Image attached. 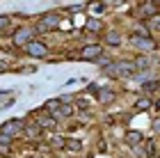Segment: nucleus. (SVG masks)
<instances>
[{
    "mask_svg": "<svg viewBox=\"0 0 160 158\" xmlns=\"http://www.w3.org/2000/svg\"><path fill=\"white\" fill-rule=\"evenodd\" d=\"M105 74L117 76V78H130V76H135V74H137V67H135V62L119 60V62H112L110 67L105 69Z\"/></svg>",
    "mask_w": 160,
    "mask_h": 158,
    "instance_id": "f257e3e1",
    "label": "nucleus"
},
{
    "mask_svg": "<svg viewBox=\"0 0 160 158\" xmlns=\"http://www.w3.org/2000/svg\"><path fill=\"white\" fill-rule=\"evenodd\" d=\"M21 131H23V121H21V119L7 121V124L0 128V142H12V138H14V135H18Z\"/></svg>",
    "mask_w": 160,
    "mask_h": 158,
    "instance_id": "f03ea898",
    "label": "nucleus"
},
{
    "mask_svg": "<svg viewBox=\"0 0 160 158\" xmlns=\"http://www.w3.org/2000/svg\"><path fill=\"white\" fill-rule=\"evenodd\" d=\"M57 25H60V14H57V12H46V14L39 18V23H37L34 30H39V32H50V30H55Z\"/></svg>",
    "mask_w": 160,
    "mask_h": 158,
    "instance_id": "7ed1b4c3",
    "label": "nucleus"
},
{
    "mask_svg": "<svg viewBox=\"0 0 160 158\" xmlns=\"http://www.w3.org/2000/svg\"><path fill=\"white\" fill-rule=\"evenodd\" d=\"M25 48V53L30 55V57H46L48 55V46L43 44V41H37V39H32L28 46H23Z\"/></svg>",
    "mask_w": 160,
    "mask_h": 158,
    "instance_id": "20e7f679",
    "label": "nucleus"
},
{
    "mask_svg": "<svg viewBox=\"0 0 160 158\" xmlns=\"http://www.w3.org/2000/svg\"><path fill=\"white\" fill-rule=\"evenodd\" d=\"M32 34H34L32 28H18V30L12 34V39H14V44H16V46H28L32 41Z\"/></svg>",
    "mask_w": 160,
    "mask_h": 158,
    "instance_id": "39448f33",
    "label": "nucleus"
},
{
    "mask_svg": "<svg viewBox=\"0 0 160 158\" xmlns=\"http://www.w3.org/2000/svg\"><path fill=\"white\" fill-rule=\"evenodd\" d=\"M133 46L137 48V51H142V53H149V51H153L156 48V41L153 39H149L147 34H133Z\"/></svg>",
    "mask_w": 160,
    "mask_h": 158,
    "instance_id": "423d86ee",
    "label": "nucleus"
},
{
    "mask_svg": "<svg viewBox=\"0 0 160 158\" xmlns=\"http://www.w3.org/2000/svg\"><path fill=\"white\" fill-rule=\"evenodd\" d=\"M82 60H98L101 57V44H87L82 51H80Z\"/></svg>",
    "mask_w": 160,
    "mask_h": 158,
    "instance_id": "0eeeda50",
    "label": "nucleus"
},
{
    "mask_svg": "<svg viewBox=\"0 0 160 158\" xmlns=\"http://www.w3.org/2000/svg\"><path fill=\"white\" fill-rule=\"evenodd\" d=\"M114 89H110V87H103V89H98V103H103V105H108V103H112L114 101Z\"/></svg>",
    "mask_w": 160,
    "mask_h": 158,
    "instance_id": "6e6552de",
    "label": "nucleus"
},
{
    "mask_svg": "<svg viewBox=\"0 0 160 158\" xmlns=\"http://www.w3.org/2000/svg\"><path fill=\"white\" fill-rule=\"evenodd\" d=\"M105 44H108V46H119V44H121V34H119L117 30L105 32Z\"/></svg>",
    "mask_w": 160,
    "mask_h": 158,
    "instance_id": "1a4fd4ad",
    "label": "nucleus"
},
{
    "mask_svg": "<svg viewBox=\"0 0 160 158\" xmlns=\"http://www.w3.org/2000/svg\"><path fill=\"white\" fill-rule=\"evenodd\" d=\"M71 115H73V108H71L69 103H62V108L53 115V117L55 119H67V117H71Z\"/></svg>",
    "mask_w": 160,
    "mask_h": 158,
    "instance_id": "9d476101",
    "label": "nucleus"
},
{
    "mask_svg": "<svg viewBox=\"0 0 160 158\" xmlns=\"http://www.w3.org/2000/svg\"><path fill=\"white\" fill-rule=\"evenodd\" d=\"M142 140H144V138H142V133H140V131H128V133H126V142H128L130 147L140 145Z\"/></svg>",
    "mask_w": 160,
    "mask_h": 158,
    "instance_id": "9b49d317",
    "label": "nucleus"
},
{
    "mask_svg": "<svg viewBox=\"0 0 160 158\" xmlns=\"http://www.w3.org/2000/svg\"><path fill=\"white\" fill-rule=\"evenodd\" d=\"M55 124H57V119H55V117H46V115L37 119V126L41 128V131H43V128H53Z\"/></svg>",
    "mask_w": 160,
    "mask_h": 158,
    "instance_id": "f8f14e48",
    "label": "nucleus"
},
{
    "mask_svg": "<svg viewBox=\"0 0 160 158\" xmlns=\"http://www.w3.org/2000/svg\"><path fill=\"white\" fill-rule=\"evenodd\" d=\"M43 108H46L50 115H55V112L62 108V101H60V99H50V101H46V105H43Z\"/></svg>",
    "mask_w": 160,
    "mask_h": 158,
    "instance_id": "ddd939ff",
    "label": "nucleus"
},
{
    "mask_svg": "<svg viewBox=\"0 0 160 158\" xmlns=\"http://www.w3.org/2000/svg\"><path fill=\"white\" fill-rule=\"evenodd\" d=\"M64 147H67L71 154H78V151H82V145H80L78 140H67V142H64Z\"/></svg>",
    "mask_w": 160,
    "mask_h": 158,
    "instance_id": "4468645a",
    "label": "nucleus"
},
{
    "mask_svg": "<svg viewBox=\"0 0 160 158\" xmlns=\"http://www.w3.org/2000/svg\"><path fill=\"white\" fill-rule=\"evenodd\" d=\"M135 108H137V110H147V108H151V99H147V96L137 99V101H135Z\"/></svg>",
    "mask_w": 160,
    "mask_h": 158,
    "instance_id": "2eb2a0df",
    "label": "nucleus"
},
{
    "mask_svg": "<svg viewBox=\"0 0 160 158\" xmlns=\"http://www.w3.org/2000/svg\"><path fill=\"white\" fill-rule=\"evenodd\" d=\"M140 12H142V14H149V16L153 18V14H156V7H153V3H144V5L140 7Z\"/></svg>",
    "mask_w": 160,
    "mask_h": 158,
    "instance_id": "dca6fc26",
    "label": "nucleus"
},
{
    "mask_svg": "<svg viewBox=\"0 0 160 158\" xmlns=\"http://www.w3.org/2000/svg\"><path fill=\"white\" fill-rule=\"evenodd\" d=\"M135 67H137V71H140V69H149L151 62L147 60V57H137V60H135Z\"/></svg>",
    "mask_w": 160,
    "mask_h": 158,
    "instance_id": "f3484780",
    "label": "nucleus"
},
{
    "mask_svg": "<svg viewBox=\"0 0 160 158\" xmlns=\"http://www.w3.org/2000/svg\"><path fill=\"white\" fill-rule=\"evenodd\" d=\"M94 62H96V64H98V67L103 69V71H105V69H108V67L112 64V60H110V57H103V55H101L98 60H94Z\"/></svg>",
    "mask_w": 160,
    "mask_h": 158,
    "instance_id": "a211bd4d",
    "label": "nucleus"
},
{
    "mask_svg": "<svg viewBox=\"0 0 160 158\" xmlns=\"http://www.w3.org/2000/svg\"><path fill=\"white\" fill-rule=\"evenodd\" d=\"M101 28H103V25H101V21H96V18H92L89 23H87V30H92V32H98Z\"/></svg>",
    "mask_w": 160,
    "mask_h": 158,
    "instance_id": "6ab92c4d",
    "label": "nucleus"
},
{
    "mask_svg": "<svg viewBox=\"0 0 160 158\" xmlns=\"http://www.w3.org/2000/svg\"><path fill=\"white\" fill-rule=\"evenodd\" d=\"M12 154V145L9 142H0V156H9Z\"/></svg>",
    "mask_w": 160,
    "mask_h": 158,
    "instance_id": "aec40b11",
    "label": "nucleus"
},
{
    "mask_svg": "<svg viewBox=\"0 0 160 158\" xmlns=\"http://www.w3.org/2000/svg\"><path fill=\"white\" fill-rule=\"evenodd\" d=\"M25 133L30 135V138H37V135L41 133V128H39V126H28V128H25Z\"/></svg>",
    "mask_w": 160,
    "mask_h": 158,
    "instance_id": "412c9836",
    "label": "nucleus"
},
{
    "mask_svg": "<svg viewBox=\"0 0 160 158\" xmlns=\"http://www.w3.org/2000/svg\"><path fill=\"white\" fill-rule=\"evenodd\" d=\"M144 89H147V92L158 89V80H149V83H144Z\"/></svg>",
    "mask_w": 160,
    "mask_h": 158,
    "instance_id": "4be33fe9",
    "label": "nucleus"
},
{
    "mask_svg": "<svg viewBox=\"0 0 160 158\" xmlns=\"http://www.w3.org/2000/svg\"><path fill=\"white\" fill-rule=\"evenodd\" d=\"M9 16H0V30H7V28H9Z\"/></svg>",
    "mask_w": 160,
    "mask_h": 158,
    "instance_id": "5701e85b",
    "label": "nucleus"
},
{
    "mask_svg": "<svg viewBox=\"0 0 160 158\" xmlns=\"http://www.w3.org/2000/svg\"><path fill=\"white\" fill-rule=\"evenodd\" d=\"M92 9L96 12V14H101V12L105 9V3H92Z\"/></svg>",
    "mask_w": 160,
    "mask_h": 158,
    "instance_id": "b1692460",
    "label": "nucleus"
},
{
    "mask_svg": "<svg viewBox=\"0 0 160 158\" xmlns=\"http://www.w3.org/2000/svg\"><path fill=\"white\" fill-rule=\"evenodd\" d=\"M149 25H151V30H160V16H153Z\"/></svg>",
    "mask_w": 160,
    "mask_h": 158,
    "instance_id": "393cba45",
    "label": "nucleus"
},
{
    "mask_svg": "<svg viewBox=\"0 0 160 158\" xmlns=\"http://www.w3.org/2000/svg\"><path fill=\"white\" fill-rule=\"evenodd\" d=\"M153 133H158V135H160V117H158V119H153Z\"/></svg>",
    "mask_w": 160,
    "mask_h": 158,
    "instance_id": "a878e982",
    "label": "nucleus"
},
{
    "mask_svg": "<svg viewBox=\"0 0 160 158\" xmlns=\"http://www.w3.org/2000/svg\"><path fill=\"white\" fill-rule=\"evenodd\" d=\"M80 9H82V5H73V7H69V12H71V14H76V12H80Z\"/></svg>",
    "mask_w": 160,
    "mask_h": 158,
    "instance_id": "bb28decb",
    "label": "nucleus"
},
{
    "mask_svg": "<svg viewBox=\"0 0 160 158\" xmlns=\"http://www.w3.org/2000/svg\"><path fill=\"white\" fill-rule=\"evenodd\" d=\"M9 69V62H0V71H7Z\"/></svg>",
    "mask_w": 160,
    "mask_h": 158,
    "instance_id": "cd10ccee",
    "label": "nucleus"
},
{
    "mask_svg": "<svg viewBox=\"0 0 160 158\" xmlns=\"http://www.w3.org/2000/svg\"><path fill=\"white\" fill-rule=\"evenodd\" d=\"M156 110H160V99H158V101H156Z\"/></svg>",
    "mask_w": 160,
    "mask_h": 158,
    "instance_id": "c85d7f7f",
    "label": "nucleus"
},
{
    "mask_svg": "<svg viewBox=\"0 0 160 158\" xmlns=\"http://www.w3.org/2000/svg\"><path fill=\"white\" fill-rule=\"evenodd\" d=\"M32 158H41V156H32Z\"/></svg>",
    "mask_w": 160,
    "mask_h": 158,
    "instance_id": "c756f323",
    "label": "nucleus"
}]
</instances>
